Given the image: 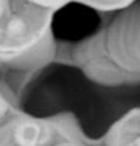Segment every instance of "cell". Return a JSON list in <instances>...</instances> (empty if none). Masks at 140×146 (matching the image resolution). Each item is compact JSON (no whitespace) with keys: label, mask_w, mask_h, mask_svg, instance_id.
Returning a JSON list of instances; mask_svg holds the SVG:
<instances>
[{"label":"cell","mask_w":140,"mask_h":146,"mask_svg":"<svg viewBox=\"0 0 140 146\" xmlns=\"http://www.w3.org/2000/svg\"><path fill=\"white\" fill-rule=\"evenodd\" d=\"M25 31H27V23L20 17H14L11 22L8 23L6 34H8L9 39H20L25 34Z\"/></svg>","instance_id":"7a4b0ae2"},{"label":"cell","mask_w":140,"mask_h":146,"mask_svg":"<svg viewBox=\"0 0 140 146\" xmlns=\"http://www.w3.org/2000/svg\"><path fill=\"white\" fill-rule=\"evenodd\" d=\"M16 138L20 146H36L41 138V129L34 123H23L17 127Z\"/></svg>","instance_id":"6da1fadb"},{"label":"cell","mask_w":140,"mask_h":146,"mask_svg":"<svg viewBox=\"0 0 140 146\" xmlns=\"http://www.w3.org/2000/svg\"><path fill=\"white\" fill-rule=\"evenodd\" d=\"M0 109H2V101H0Z\"/></svg>","instance_id":"3957f363"}]
</instances>
